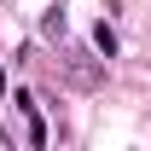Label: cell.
Instances as JSON below:
<instances>
[{"instance_id":"obj_1","label":"cell","mask_w":151,"mask_h":151,"mask_svg":"<svg viewBox=\"0 0 151 151\" xmlns=\"http://www.w3.org/2000/svg\"><path fill=\"white\" fill-rule=\"evenodd\" d=\"M93 47H99L105 58H116V29H111V23H99V29H93Z\"/></svg>"},{"instance_id":"obj_2","label":"cell","mask_w":151,"mask_h":151,"mask_svg":"<svg viewBox=\"0 0 151 151\" xmlns=\"http://www.w3.org/2000/svg\"><path fill=\"white\" fill-rule=\"evenodd\" d=\"M0 93H6V64H0Z\"/></svg>"}]
</instances>
